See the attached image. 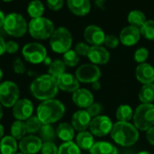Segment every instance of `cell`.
<instances>
[{
	"label": "cell",
	"instance_id": "obj_1",
	"mask_svg": "<svg viewBox=\"0 0 154 154\" xmlns=\"http://www.w3.org/2000/svg\"><path fill=\"white\" fill-rule=\"evenodd\" d=\"M30 91L32 96L40 101L52 99L59 92L57 79L49 74L41 75L31 83Z\"/></svg>",
	"mask_w": 154,
	"mask_h": 154
},
{
	"label": "cell",
	"instance_id": "obj_2",
	"mask_svg": "<svg viewBox=\"0 0 154 154\" xmlns=\"http://www.w3.org/2000/svg\"><path fill=\"white\" fill-rule=\"evenodd\" d=\"M111 138L118 145L129 147L139 140V130L130 122H116L111 130Z\"/></svg>",
	"mask_w": 154,
	"mask_h": 154
},
{
	"label": "cell",
	"instance_id": "obj_3",
	"mask_svg": "<svg viewBox=\"0 0 154 154\" xmlns=\"http://www.w3.org/2000/svg\"><path fill=\"white\" fill-rule=\"evenodd\" d=\"M66 108L62 102L52 98L42 101L36 109V116L42 124L51 125L60 121L64 114Z\"/></svg>",
	"mask_w": 154,
	"mask_h": 154
},
{
	"label": "cell",
	"instance_id": "obj_4",
	"mask_svg": "<svg viewBox=\"0 0 154 154\" xmlns=\"http://www.w3.org/2000/svg\"><path fill=\"white\" fill-rule=\"evenodd\" d=\"M54 30L53 23L43 16L32 18L28 23V32L36 40H47L51 38Z\"/></svg>",
	"mask_w": 154,
	"mask_h": 154
},
{
	"label": "cell",
	"instance_id": "obj_5",
	"mask_svg": "<svg viewBox=\"0 0 154 154\" xmlns=\"http://www.w3.org/2000/svg\"><path fill=\"white\" fill-rule=\"evenodd\" d=\"M134 125L139 131H147L154 126V105L141 104L134 113Z\"/></svg>",
	"mask_w": 154,
	"mask_h": 154
},
{
	"label": "cell",
	"instance_id": "obj_6",
	"mask_svg": "<svg viewBox=\"0 0 154 154\" xmlns=\"http://www.w3.org/2000/svg\"><path fill=\"white\" fill-rule=\"evenodd\" d=\"M50 45L54 52L59 54H64L71 48V32L66 27H58L54 30L53 33L50 38Z\"/></svg>",
	"mask_w": 154,
	"mask_h": 154
},
{
	"label": "cell",
	"instance_id": "obj_7",
	"mask_svg": "<svg viewBox=\"0 0 154 154\" xmlns=\"http://www.w3.org/2000/svg\"><path fill=\"white\" fill-rule=\"evenodd\" d=\"M3 28L10 36L20 38L27 32L28 23L22 14L17 13H11L5 16Z\"/></svg>",
	"mask_w": 154,
	"mask_h": 154
},
{
	"label": "cell",
	"instance_id": "obj_8",
	"mask_svg": "<svg viewBox=\"0 0 154 154\" xmlns=\"http://www.w3.org/2000/svg\"><path fill=\"white\" fill-rule=\"evenodd\" d=\"M20 90L16 83L6 80L0 83V104L6 108L13 107L20 99Z\"/></svg>",
	"mask_w": 154,
	"mask_h": 154
},
{
	"label": "cell",
	"instance_id": "obj_9",
	"mask_svg": "<svg viewBox=\"0 0 154 154\" xmlns=\"http://www.w3.org/2000/svg\"><path fill=\"white\" fill-rule=\"evenodd\" d=\"M23 59L32 64H41L47 57L46 48L39 42H30L23 47Z\"/></svg>",
	"mask_w": 154,
	"mask_h": 154
},
{
	"label": "cell",
	"instance_id": "obj_10",
	"mask_svg": "<svg viewBox=\"0 0 154 154\" xmlns=\"http://www.w3.org/2000/svg\"><path fill=\"white\" fill-rule=\"evenodd\" d=\"M75 76L81 83L92 84L99 80L101 77V70L97 65H95L93 63L83 64L77 69Z\"/></svg>",
	"mask_w": 154,
	"mask_h": 154
},
{
	"label": "cell",
	"instance_id": "obj_11",
	"mask_svg": "<svg viewBox=\"0 0 154 154\" xmlns=\"http://www.w3.org/2000/svg\"><path fill=\"white\" fill-rule=\"evenodd\" d=\"M112 120L106 116H98L92 118L89 125L90 133L97 137H104L111 133L113 128Z\"/></svg>",
	"mask_w": 154,
	"mask_h": 154
},
{
	"label": "cell",
	"instance_id": "obj_12",
	"mask_svg": "<svg viewBox=\"0 0 154 154\" xmlns=\"http://www.w3.org/2000/svg\"><path fill=\"white\" fill-rule=\"evenodd\" d=\"M34 106L32 102L28 98H20L12 107V114L16 120L26 121L32 116Z\"/></svg>",
	"mask_w": 154,
	"mask_h": 154
},
{
	"label": "cell",
	"instance_id": "obj_13",
	"mask_svg": "<svg viewBox=\"0 0 154 154\" xmlns=\"http://www.w3.org/2000/svg\"><path fill=\"white\" fill-rule=\"evenodd\" d=\"M42 141L39 136L28 134L24 136L18 144V149L21 152L25 154H36L41 152Z\"/></svg>",
	"mask_w": 154,
	"mask_h": 154
},
{
	"label": "cell",
	"instance_id": "obj_14",
	"mask_svg": "<svg viewBox=\"0 0 154 154\" xmlns=\"http://www.w3.org/2000/svg\"><path fill=\"white\" fill-rule=\"evenodd\" d=\"M106 33L102 28L97 25L90 24L84 31V38L90 46H100L104 44Z\"/></svg>",
	"mask_w": 154,
	"mask_h": 154
},
{
	"label": "cell",
	"instance_id": "obj_15",
	"mask_svg": "<svg viewBox=\"0 0 154 154\" xmlns=\"http://www.w3.org/2000/svg\"><path fill=\"white\" fill-rule=\"evenodd\" d=\"M142 34L140 29L132 25L125 26L122 29L119 34L120 42L125 46H134L141 39Z\"/></svg>",
	"mask_w": 154,
	"mask_h": 154
},
{
	"label": "cell",
	"instance_id": "obj_16",
	"mask_svg": "<svg viewBox=\"0 0 154 154\" xmlns=\"http://www.w3.org/2000/svg\"><path fill=\"white\" fill-rule=\"evenodd\" d=\"M87 57L91 61V63L95 65H105L110 60V53L102 45L90 46Z\"/></svg>",
	"mask_w": 154,
	"mask_h": 154
},
{
	"label": "cell",
	"instance_id": "obj_17",
	"mask_svg": "<svg viewBox=\"0 0 154 154\" xmlns=\"http://www.w3.org/2000/svg\"><path fill=\"white\" fill-rule=\"evenodd\" d=\"M72 101L79 108L87 109L94 103L93 94L87 88H79L72 93Z\"/></svg>",
	"mask_w": 154,
	"mask_h": 154
},
{
	"label": "cell",
	"instance_id": "obj_18",
	"mask_svg": "<svg viewBox=\"0 0 154 154\" xmlns=\"http://www.w3.org/2000/svg\"><path fill=\"white\" fill-rule=\"evenodd\" d=\"M91 120L92 117L89 116L88 111L85 109H81L73 114L71 118V125L73 128L78 132L87 131V129L89 128Z\"/></svg>",
	"mask_w": 154,
	"mask_h": 154
},
{
	"label": "cell",
	"instance_id": "obj_19",
	"mask_svg": "<svg viewBox=\"0 0 154 154\" xmlns=\"http://www.w3.org/2000/svg\"><path fill=\"white\" fill-rule=\"evenodd\" d=\"M57 82L59 89L69 93H73L79 89L80 83L75 75L66 72L57 79Z\"/></svg>",
	"mask_w": 154,
	"mask_h": 154
},
{
	"label": "cell",
	"instance_id": "obj_20",
	"mask_svg": "<svg viewBox=\"0 0 154 154\" xmlns=\"http://www.w3.org/2000/svg\"><path fill=\"white\" fill-rule=\"evenodd\" d=\"M135 76L143 85L154 83V68L149 63H141L136 67Z\"/></svg>",
	"mask_w": 154,
	"mask_h": 154
},
{
	"label": "cell",
	"instance_id": "obj_21",
	"mask_svg": "<svg viewBox=\"0 0 154 154\" xmlns=\"http://www.w3.org/2000/svg\"><path fill=\"white\" fill-rule=\"evenodd\" d=\"M69 11L78 16H85L91 10L90 0H67Z\"/></svg>",
	"mask_w": 154,
	"mask_h": 154
},
{
	"label": "cell",
	"instance_id": "obj_22",
	"mask_svg": "<svg viewBox=\"0 0 154 154\" xmlns=\"http://www.w3.org/2000/svg\"><path fill=\"white\" fill-rule=\"evenodd\" d=\"M57 137L60 139L63 143L71 142L75 136V129L72 125L67 122L60 123L56 128Z\"/></svg>",
	"mask_w": 154,
	"mask_h": 154
},
{
	"label": "cell",
	"instance_id": "obj_23",
	"mask_svg": "<svg viewBox=\"0 0 154 154\" xmlns=\"http://www.w3.org/2000/svg\"><path fill=\"white\" fill-rule=\"evenodd\" d=\"M94 135L88 131L79 132L76 136V144L83 151H90L94 145Z\"/></svg>",
	"mask_w": 154,
	"mask_h": 154
},
{
	"label": "cell",
	"instance_id": "obj_24",
	"mask_svg": "<svg viewBox=\"0 0 154 154\" xmlns=\"http://www.w3.org/2000/svg\"><path fill=\"white\" fill-rule=\"evenodd\" d=\"M18 150L17 140L11 135L4 136L0 140V153L16 154Z\"/></svg>",
	"mask_w": 154,
	"mask_h": 154
},
{
	"label": "cell",
	"instance_id": "obj_25",
	"mask_svg": "<svg viewBox=\"0 0 154 154\" xmlns=\"http://www.w3.org/2000/svg\"><path fill=\"white\" fill-rule=\"evenodd\" d=\"M90 154H118L117 148L108 142H97L90 149Z\"/></svg>",
	"mask_w": 154,
	"mask_h": 154
},
{
	"label": "cell",
	"instance_id": "obj_26",
	"mask_svg": "<svg viewBox=\"0 0 154 154\" xmlns=\"http://www.w3.org/2000/svg\"><path fill=\"white\" fill-rule=\"evenodd\" d=\"M142 104H152L154 101V83L143 85L138 95Z\"/></svg>",
	"mask_w": 154,
	"mask_h": 154
},
{
	"label": "cell",
	"instance_id": "obj_27",
	"mask_svg": "<svg viewBox=\"0 0 154 154\" xmlns=\"http://www.w3.org/2000/svg\"><path fill=\"white\" fill-rule=\"evenodd\" d=\"M39 137L42 141V143H47V142H54L55 139L57 138V133L56 130L53 128L51 125H46L42 124L41 129L38 132Z\"/></svg>",
	"mask_w": 154,
	"mask_h": 154
},
{
	"label": "cell",
	"instance_id": "obj_28",
	"mask_svg": "<svg viewBox=\"0 0 154 154\" xmlns=\"http://www.w3.org/2000/svg\"><path fill=\"white\" fill-rule=\"evenodd\" d=\"M127 21L129 23V25H132L140 29L147 21V19L143 12L140 10H133L128 14Z\"/></svg>",
	"mask_w": 154,
	"mask_h": 154
},
{
	"label": "cell",
	"instance_id": "obj_29",
	"mask_svg": "<svg viewBox=\"0 0 154 154\" xmlns=\"http://www.w3.org/2000/svg\"><path fill=\"white\" fill-rule=\"evenodd\" d=\"M134 111L129 105H121L116 112V119L120 122H130L134 117Z\"/></svg>",
	"mask_w": 154,
	"mask_h": 154
},
{
	"label": "cell",
	"instance_id": "obj_30",
	"mask_svg": "<svg viewBox=\"0 0 154 154\" xmlns=\"http://www.w3.org/2000/svg\"><path fill=\"white\" fill-rule=\"evenodd\" d=\"M10 134L16 140H22L24 136H26V127L23 121L15 120L10 127Z\"/></svg>",
	"mask_w": 154,
	"mask_h": 154
},
{
	"label": "cell",
	"instance_id": "obj_31",
	"mask_svg": "<svg viewBox=\"0 0 154 154\" xmlns=\"http://www.w3.org/2000/svg\"><path fill=\"white\" fill-rule=\"evenodd\" d=\"M27 13L32 18H37L42 16L44 13V5L40 0H32L28 4Z\"/></svg>",
	"mask_w": 154,
	"mask_h": 154
},
{
	"label": "cell",
	"instance_id": "obj_32",
	"mask_svg": "<svg viewBox=\"0 0 154 154\" xmlns=\"http://www.w3.org/2000/svg\"><path fill=\"white\" fill-rule=\"evenodd\" d=\"M66 71V65L63 62V60H53L48 69V72L49 75L52 76L53 78H55L56 79L60 77L62 74H64Z\"/></svg>",
	"mask_w": 154,
	"mask_h": 154
},
{
	"label": "cell",
	"instance_id": "obj_33",
	"mask_svg": "<svg viewBox=\"0 0 154 154\" xmlns=\"http://www.w3.org/2000/svg\"><path fill=\"white\" fill-rule=\"evenodd\" d=\"M24 124L28 134H34L35 133H38L42 125V123L40 121L37 116H32L30 118L24 121Z\"/></svg>",
	"mask_w": 154,
	"mask_h": 154
},
{
	"label": "cell",
	"instance_id": "obj_34",
	"mask_svg": "<svg viewBox=\"0 0 154 154\" xmlns=\"http://www.w3.org/2000/svg\"><path fill=\"white\" fill-rule=\"evenodd\" d=\"M58 154H81V150L74 142H66L59 147Z\"/></svg>",
	"mask_w": 154,
	"mask_h": 154
},
{
	"label": "cell",
	"instance_id": "obj_35",
	"mask_svg": "<svg viewBox=\"0 0 154 154\" xmlns=\"http://www.w3.org/2000/svg\"><path fill=\"white\" fill-rule=\"evenodd\" d=\"M140 32L143 38L154 41V20H147L140 28Z\"/></svg>",
	"mask_w": 154,
	"mask_h": 154
},
{
	"label": "cell",
	"instance_id": "obj_36",
	"mask_svg": "<svg viewBox=\"0 0 154 154\" xmlns=\"http://www.w3.org/2000/svg\"><path fill=\"white\" fill-rule=\"evenodd\" d=\"M63 62L68 67H75L79 62V56L75 50H69L63 54Z\"/></svg>",
	"mask_w": 154,
	"mask_h": 154
},
{
	"label": "cell",
	"instance_id": "obj_37",
	"mask_svg": "<svg viewBox=\"0 0 154 154\" xmlns=\"http://www.w3.org/2000/svg\"><path fill=\"white\" fill-rule=\"evenodd\" d=\"M149 55H150V52H149L148 49L144 48V47H141V48H139V49H137L135 51L134 58V60L137 63L141 64V63L146 62V60L149 58Z\"/></svg>",
	"mask_w": 154,
	"mask_h": 154
},
{
	"label": "cell",
	"instance_id": "obj_38",
	"mask_svg": "<svg viewBox=\"0 0 154 154\" xmlns=\"http://www.w3.org/2000/svg\"><path fill=\"white\" fill-rule=\"evenodd\" d=\"M59 147L55 144L54 142L42 143L41 153L42 154H58Z\"/></svg>",
	"mask_w": 154,
	"mask_h": 154
},
{
	"label": "cell",
	"instance_id": "obj_39",
	"mask_svg": "<svg viewBox=\"0 0 154 154\" xmlns=\"http://www.w3.org/2000/svg\"><path fill=\"white\" fill-rule=\"evenodd\" d=\"M88 113L89 114V116L94 118V117H97L98 116H100L102 110H103V106L100 103L98 102H94L93 104H91L87 109Z\"/></svg>",
	"mask_w": 154,
	"mask_h": 154
},
{
	"label": "cell",
	"instance_id": "obj_40",
	"mask_svg": "<svg viewBox=\"0 0 154 154\" xmlns=\"http://www.w3.org/2000/svg\"><path fill=\"white\" fill-rule=\"evenodd\" d=\"M120 43V40L117 36L114 35V34H108V35H106V38H105V42H104V44L109 48V49H116Z\"/></svg>",
	"mask_w": 154,
	"mask_h": 154
},
{
	"label": "cell",
	"instance_id": "obj_41",
	"mask_svg": "<svg viewBox=\"0 0 154 154\" xmlns=\"http://www.w3.org/2000/svg\"><path fill=\"white\" fill-rule=\"evenodd\" d=\"M12 67H13V70L16 74H23L26 71L25 65L20 58H16L14 60Z\"/></svg>",
	"mask_w": 154,
	"mask_h": 154
},
{
	"label": "cell",
	"instance_id": "obj_42",
	"mask_svg": "<svg viewBox=\"0 0 154 154\" xmlns=\"http://www.w3.org/2000/svg\"><path fill=\"white\" fill-rule=\"evenodd\" d=\"M89 49H90L89 44L82 42H78L75 46V51L78 53L79 56H88Z\"/></svg>",
	"mask_w": 154,
	"mask_h": 154
},
{
	"label": "cell",
	"instance_id": "obj_43",
	"mask_svg": "<svg viewBox=\"0 0 154 154\" xmlns=\"http://www.w3.org/2000/svg\"><path fill=\"white\" fill-rule=\"evenodd\" d=\"M64 0H47L48 7L52 11H59L63 7Z\"/></svg>",
	"mask_w": 154,
	"mask_h": 154
},
{
	"label": "cell",
	"instance_id": "obj_44",
	"mask_svg": "<svg viewBox=\"0 0 154 154\" xmlns=\"http://www.w3.org/2000/svg\"><path fill=\"white\" fill-rule=\"evenodd\" d=\"M19 45L14 41H9L6 42V52L9 54H14L18 51Z\"/></svg>",
	"mask_w": 154,
	"mask_h": 154
},
{
	"label": "cell",
	"instance_id": "obj_45",
	"mask_svg": "<svg viewBox=\"0 0 154 154\" xmlns=\"http://www.w3.org/2000/svg\"><path fill=\"white\" fill-rule=\"evenodd\" d=\"M146 139L150 144L154 146V126L146 131Z\"/></svg>",
	"mask_w": 154,
	"mask_h": 154
},
{
	"label": "cell",
	"instance_id": "obj_46",
	"mask_svg": "<svg viewBox=\"0 0 154 154\" xmlns=\"http://www.w3.org/2000/svg\"><path fill=\"white\" fill-rule=\"evenodd\" d=\"M6 52V42L3 37L0 36V56Z\"/></svg>",
	"mask_w": 154,
	"mask_h": 154
},
{
	"label": "cell",
	"instance_id": "obj_47",
	"mask_svg": "<svg viewBox=\"0 0 154 154\" xmlns=\"http://www.w3.org/2000/svg\"><path fill=\"white\" fill-rule=\"evenodd\" d=\"M92 88L95 89V90H99L101 88V84L99 81H97V82H94L92 83Z\"/></svg>",
	"mask_w": 154,
	"mask_h": 154
},
{
	"label": "cell",
	"instance_id": "obj_48",
	"mask_svg": "<svg viewBox=\"0 0 154 154\" xmlns=\"http://www.w3.org/2000/svg\"><path fill=\"white\" fill-rule=\"evenodd\" d=\"M5 15L4 13L0 10V27H3L4 23H5Z\"/></svg>",
	"mask_w": 154,
	"mask_h": 154
},
{
	"label": "cell",
	"instance_id": "obj_49",
	"mask_svg": "<svg viewBox=\"0 0 154 154\" xmlns=\"http://www.w3.org/2000/svg\"><path fill=\"white\" fill-rule=\"evenodd\" d=\"M52 61H51V58L50 57H46V59L44 60V61H43V63L45 64V65H47V66H50V64L51 63Z\"/></svg>",
	"mask_w": 154,
	"mask_h": 154
},
{
	"label": "cell",
	"instance_id": "obj_50",
	"mask_svg": "<svg viewBox=\"0 0 154 154\" xmlns=\"http://www.w3.org/2000/svg\"><path fill=\"white\" fill-rule=\"evenodd\" d=\"M4 133H5V129L4 126L0 124V140L4 137Z\"/></svg>",
	"mask_w": 154,
	"mask_h": 154
},
{
	"label": "cell",
	"instance_id": "obj_51",
	"mask_svg": "<svg viewBox=\"0 0 154 154\" xmlns=\"http://www.w3.org/2000/svg\"><path fill=\"white\" fill-rule=\"evenodd\" d=\"M3 116H4V110H3V106H2V105L0 104V120L2 119Z\"/></svg>",
	"mask_w": 154,
	"mask_h": 154
},
{
	"label": "cell",
	"instance_id": "obj_52",
	"mask_svg": "<svg viewBox=\"0 0 154 154\" xmlns=\"http://www.w3.org/2000/svg\"><path fill=\"white\" fill-rule=\"evenodd\" d=\"M137 154H152V153H151V152H146V151H143V152H138Z\"/></svg>",
	"mask_w": 154,
	"mask_h": 154
},
{
	"label": "cell",
	"instance_id": "obj_53",
	"mask_svg": "<svg viewBox=\"0 0 154 154\" xmlns=\"http://www.w3.org/2000/svg\"><path fill=\"white\" fill-rule=\"evenodd\" d=\"M3 75H4V74H3V71H2V69H0V81H1L2 79H3Z\"/></svg>",
	"mask_w": 154,
	"mask_h": 154
},
{
	"label": "cell",
	"instance_id": "obj_54",
	"mask_svg": "<svg viewBox=\"0 0 154 154\" xmlns=\"http://www.w3.org/2000/svg\"><path fill=\"white\" fill-rule=\"evenodd\" d=\"M3 2H5V3H9V2H12L13 0H2Z\"/></svg>",
	"mask_w": 154,
	"mask_h": 154
},
{
	"label": "cell",
	"instance_id": "obj_55",
	"mask_svg": "<svg viewBox=\"0 0 154 154\" xmlns=\"http://www.w3.org/2000/svg\"><path fill=\"white\" fill-rule=\"evenodd\" d=\"M16 154H25V153H23V152H18V153H16Z\"/></svg>",
	"mask_w": 154,
	"mask_h": 154
}]
</instances>
